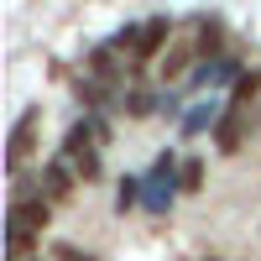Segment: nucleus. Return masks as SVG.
<instances>
[{"mask_svg": "<svg viewBox=\"0 0 261 261\" xmlns=\"http://www.w3.org/2000/svg\"><path fill=\"white\" fill-rule=\"evenodd\" d=\"M183 188V157L178 151H157V162H151V172H141V209L146 214H167L172 199H178Z\"/></svg>", "mask_w": 261, "mask_h": 261, "instance_id": "nucleus-1", "label": "nucleus"}, {"mask_svg": "<svg viewBox=\"0 0 261 261\" xmlns=\"http://www.w3.org/2000/svg\"><path fill=\"white\" fill-rule=\"evenodd\" d=\"M37 120H42V110H37V105H27V110H21V120H16V130H11V146H6L11 178H21V167H27L32 146H37Z\"/></svg>", "mask_w": 261, "mask_h": 261, "instance_id": "nucleus-2", "label": "nucleus"}, {"mask_svg": "<svg viewBox=\"0 0 261 261\" xmlns=\"http://www.w3.org/2000/svg\"><path fill=\"white\" fill-rule=\"evenodd\" d=\"M167 37H172V16H146V21H141V42H136V53H130V63H151V58H162Z\"/></svg>", "mask_w": 261, "mask_h": 261, "instance_id": "nucleus-3", "label": "nucleus"}, {"mask_svg": "<svg viewBox=\"0 0 261 261\" xmlns=\"http://www.w3.org/2000/svg\"><path fill=\"white\" fill-rule=\"evenodd\" d=\"M214 146H220L225 151V157H230V151H241L246 146V105H225V115H220V125H214Z\"/></svg>", "mask_w": 261, "mask_h": 261, "instance_id": "nucleus-4", "label": "nucleus"}, {"mask_svg": "<svg viewBox=\"0 0 261 261\" xmlns=\"http://www.w3.org/2000/svg\"><path fill=\"white\" fill-rule=\"evenodd\" d=\"M220 105H214V99H199V105H188V110H183V120H178V136H209V130L214 125H220Z\"/></svg>", "mask_w": 261, "mask_h": 261, "instance_id": "nucleus-5", "label": "nucleus"}, {"mask_svg": "<svg viewBox=\"0 0 261 261\" xmlns=\"http://www.w3.org/2000/svg\"><path fill=\"white\" fill-rule=\"evenodd\" d=\"M199 58H214V53H230L225 47V21L220 16H199V37H193Z\"/></svg>", "mask_w": 261, "mask_h": 261, "instance_id": "nucleus-6", "label": "nucleus"}, {"mask_svg": "<svg viewBox=\"0 0 261 261\" xmlns=\"http://www.w3.org/2000/svg\"><path fill=\"white\" fill-rule=\"evenodd\" d=\"M6 246H11V256H32V251L42 246V230H27V225H6Z\"/></svg>", "mask_w": 261, "mask_h": 261, "instance_id": "nucleus-7", "label": "nucleus"}, {"mask_svg": "<svg viewBox=\"0 0 261 261\" xmlns=\"http://www.w3.org/2000/svg\"><path fill=\"white\" fill-rule=\"evenodd\" d=\"M151 110H162V94H151L146 84H130V94H125V115H151Z\"/></svg>", "mask_w": 261, "mask_h": 261, "instance_id": "nucleus-8", "label": "nucleus"}, {"mask_svg": "<svg viewBox=\"0 0 261 261\" xmlns=\"http://www.w3.org/2000/svg\"><path fill=\"white\" fill-rule=\"evenodd\" d=\"M136 204H141V172H130V178L115 183V214H130Z\"/></svg>", "mask_w": 261, "mask_h": 261, "instance_id": "nucleus-9", "label": "nucleus"}, {"mask_svg": "<svg viewBox=\"0 0 261 261\" xmlns=\"http://www.w3.org/2000/svg\"><path fill=\"white\" fill-rule=\"evenodd\" d=\"M188 63H199V47H178V53H167V58H162V79H183Z\"/></svg>", "mask_w": 261, "mask_h": 261, "instance_id": "nucleus-10", "label": "nucleus"}, {"mask_svg": "<svg viewBox=\"0 0 261 261\" xmlns=\"http://www.w3.org/2000/svg\"><path fill=\"white\" fill-rule=\"evenodd\" d=\"M256 94H261V68L241 73V79H235V89H230V99H235V105H246V99H256Z\"/></svg>", "mask_w": 261, "mask_h": 261, "instance_id": "nucleus-11", "label": "nucleus"}, {"mask_svg": "<svg viewBox=\"0 0 261 261\" xmlns=\"http://www.w3.org/2000/svg\"><path fill=\"white\" fill-rule=\"evenodd\" d=\"M183 99H188V84H178V89H162V115L183 120Z\"/></svg>", "mask_w": 261, "mask_h": 261, "instance_id": "nucleus-12", "label": "nucleus"}, {"mask_svg": "<svg viewBox=\"0 0 261 261\" xmlns=\"http://www.w3.org/2000/svg\"><path fill=\"white\" fill-rule=\"evenodd\" d=\"M199 183H204V162L188 157V162H183V188H199Z\"/></svg>", "mask_w": 261, "mask_h": 261, "instance_id": "nucleus-13", "label": "nucleus"}, {"mask_svg": "<svg viewBox=\"0 0 261 261\" xmlns=\"http://www.w3.org/2000/svg\"><path fill=\"white\" fill-rule=\"evenodd\" d=\"M53 256H63V261H79V256H89V251H79V246H68V241H58V246H53Z\"/></svg>", "mask_w": 261, "mask_h": 261, "instance_id": "nucleus-14", "label": "nucleus"}]
</instances>
